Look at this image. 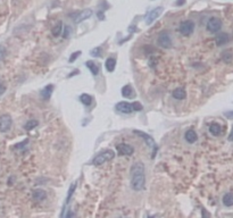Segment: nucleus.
Returning <instances> with one entry per match:
<instances>
[{
	"instance_id": "f257e3e1",
	"label": "nucleus",
	"mask_w": 233,
	"mask_h": 218,
	"mask_svg": "<svg viewBox=\"0 0 233 218\" xmlns=\"http://www.w3.org/2000/svg\"><path fill=\"white\" fill-rule=\"evenodd\" d=\"M132 173V180H131V186L135 191H141L144 188L146 176H144V167L142 163H135L131 168Z\"/></svg>"
},
{
	"instance_id": "f03ea898",
	"label": "nucleus",
	"mask_w": 233,
	"mask_h": 218,
	"mask_svg": "<svg viewBox=\"0 0 233 218\" xmlns=\"http://www.w3.org/2000/svg\"><path fill=\"white\" fill-rule=\"evenodd\" d=\"M114 157H115V152L113 150H105V151H103V152H100L99 154L96 156L95 159L92 160V164L96 165V166H99V165H103L106 161L112 160Z\"/></svg>"
},
{
	"instance_id": "7ed1b4c3",
	"label": "nucleus",
	"mask_w": 233,
	"mask_h": 218,
	"mask_svg": "<svg viewBox=\"0 0 233 218\" xmlns=\"http://www.w3.org/2000/svg\"><path fill=\"white\" fill-rule=\"evenodd\" d=\"M12 124H13V120H12V117L9 115L5 114V115L0 116V132H8L10 127H12Z\"/></svg>"
},
{
	"instance_id": "20e7f679",
	"label": "nucleus",
	"mask_w": 233,
	"mask_h": 218,
	"mask_svg": "<svg viewBox=\"0 0 233 218\" xmlns=\"http://www.w3.org/2000/svg\"><path fill=\"white\" fill-rule=\"evenodd\" d=\"M157 43L163 48H169L172 46L171 35H169V33L167 31H163V32L160 33L158 39H157Z\"/></svg>"
},
{
	"instance_id": "39448f33",
	"label": "nucleus",
	"mask_w": 233,
	"mask_h": 218,
	"mask_svg": "<svg viewBox=\"0 0 233 218\" xmlns=\"http://www.w3.org/2000/svg\"><path fill=\"white\" fill-rule=\"evenodd\" d=\"M222 27V21L217 17H212L207 23V30L212 33H216L218 32Z\"/></svg>"
},
{
	"instance_id": "423d86ee",
	"label": "nucleus",
	"mask_w": 233,
	"mask_h": 218,
	"mask_svg": "<svg viewBox=\"0 0 233 218\" xmlns=\"http://www.w3.org/2000/svg\"><path fill=\"white\" fill-rule=\"evenodd\" d=\"M194 30V23L192 21H184L180 25V32L183 35H190Z\"/></svg>"
},
{
	"instance_id": "0eeeda50",
	"label": "nucleus",
	"mask_w": 233,
	"mask_h": 218,
	"mask_svg": "<svg viewBox=\"0 0 233 218\" xmlns=\"http://www.w3.org/2000/svg\"><path fill=\"white\" fill-rule=\"evenodd\" d=\"M163 7H156L155 9H152L150 13H149V15H148V17H147V24L148 25H150L152 22H155L157 18L159 17L160 15H162V13H163Z\"/></svg>"
},
{
	"instance_id": "6e6552de",
	"label": "nucleus",
	"mask_w": 233,
	"mask_h": 218,
	"mask_svg": "<svg viewBox=\"0 0 233 218\" xmlns=\"http://www.w3.org/2000/svg\"><path fill=\"white\" fill-rule=\"evenodd\" d=\"M116 110L122 112V114H131L133 111V108H132V103L126 102V101H122V102H118L116 105Z\"/></svg>"
},
{
	"instance_id": "1a4fd4ad",
	"label": "nucleus",
	"mask_w": 233,
	"mask_h": 218,
	"mask_svg": "<svg viewBox=\"0 0 233 218\" xmlns=\"http://www.w3.org/2000/svg\"><path fill=\"white\" fill-rule=\"evenodd\" d=\"M116 149L121 156H124V154H125V156H131V154H133V148L129 144H124V143L118 144L116 145Z\"/></svg>"
},
{
	"instance_id": "9d476101",
	"label": "nucleus",
	"mask_w": 233,
	"mask_h": 218,
	"mask_svg": "<svg viewBox=\"0 0 233 218\" xmlns=\"http://www.w3.org/2000/svg\"><path fill=\"white\" fill-rule=\"evenodd\" d=\"M134 133H135V134H138V135H140L142 139H144L146 142H147V144L149 145L150 148H152V149L156 150V143H155V141H154V139H152L150 135H148L147 133L141 132V131H134Z\"/></svg>"
},
{
	"instance_id": "9b49d317",
	"label": "nucleus",
	"mask_w": 233,
	"mask_h": 218,
	"mask_svg": "<svg viewBox=\"0 0 233 218\" xmlns=\"http://www.w3.org/2000/svg\"><path fill=\"white\" fill-rule=\"evenodd\" d=\"M92 15V10L91 9H84V10H82L81 13H78V16L75 17V23L76 24H78V23H81V22L83 21H85L86 18H89Z\"/></svg>"
},
{
	"instance_id": "f8f14e48",
	"label": "nucleus",
	"mask_w": 233,
	"mask_h": 218,
	"mask_svg": "<svg viewBox=\"0 0 233 218\" xmlns=\"http://www.w3.org/2000/svg\"><path fill=\"white\" fill-rule=\"evenodd\" d=\"M122 95H123L124 98L131 99L135 97V93H134L133 89L131 88V85H125V86H123V89H122Z\"/></svg>"
},
{
	"instance_id": "ddd939ff",
	"label": "nucleus",
	"mask_w": 233,
	"mask_h": 218,
	"mask_svg": "<svg viewBox=\"0 0 233 218\" xmlns=\"http://www.w3.org/2000/svg\"><path fill=\"white\" fill-rule=\"evenodd\" d=\"M229 40H230V36L228 33H221V34L217 35L215 39L217 46H223V44L229 42Z\"/></svg>"
},
{
	"instance_id": "4468645a",
	"label": "nucleus",
	"mask_w": 233,
	"mask_h": 218,
	"mask_svg": "<svg viewBox=\"0 0 233 218\" xmlns=\"http://www.w3.org/2000/svg\"><path fill=\"white\" fill-rule=\"evenodd\" d=\"M52 91H54V85H52V84H49V85H47L41 91V97H42L44 100H49L52 94Z\"/></svg>"
},
{
	"instance_id": "2eb2a0df",
	"label": "nucleus",
	"mask_w": 233,
	"mask_h": 218,
	"mask_svg": "<svg viewBox=\"0 0 233 218\" xmlns=\"http://www.w3.org/2000/svg\"><path fill=\"white\" fill-rule=\"evenodd\" d=\"M197 139H198L197 133L194 132L193 130H189V131L186 132V140L189 142V143H194V142L197 141Z\"/></svg>"
},
{
	"instance_id": "dca6fc26",
	"label": "nucleus",
	"mask_w": 233,
	"mask_h": 218,
	"mask_svg": "<svg viewBox=\"0 0 233 218\" xmlns=\"http://www.w3.org/2000/svg\"><path fill=\"white\" fill-rule=\"evenodd\" d=\"M47 198V193L43 190H35L33 193V199L37 201H42Z\"/></svg>"
},
{
	"instance_id": "f3484780",
	"label": "nucleus",
	"mask_w": 233,
	"mask_h": 218,
	"mask_svg": "<svg viewBox=\"0 0 233 218\" xmlns=\"http://www.w3.org/2000/svg\"><path fill=\"white\" fill-rule=\"evenodd\" d=\"M105 67L107 69L108 72H114V69L116 67V60L114 59V58H108L106 60V63H105Z\"/></svg>"
},
{
	"instance_id": "a211bd4d",
	"label": "nucleus",
	"mask_w": 233,
	"mask_h": 218,
	"mask_svg": "<svg viewBox=\"0 0 233 218\" xmlns=\"http://www.w3.org/2000/svg\"><path fill=\"white\" fill-rule=\"evenodd\" d=\"M85 66L90 69L91 73H92L93 75H98V73H99V66L97 64H95L93 61H86Z\"/></svg>"
},
{
	"instance_id": "6ab92c4d",
	"label": "nucleus",
	"mask_w": 233,
	"mask_h": 218,
	"mask_svg": "<svg viewBox=\"0 0 233 218\" xmlns=\"http://www.w3.org/2000/svg\"><path fill=\"white\" fill-rule=\"evenodd\" d=\"M173 97L177 99V100H182V99L186 98V91L181 89V88H177V89L173 91Z\"/></svg>"
},
{
	"instance_id": "aec40b11",
	"label": "nucleus",
	"mask_w": 233,
	"mask_h": 218,
	"mask_svg": "<svg viewBox=\"0 0 233 218\" xmlns=\"http://www.w3.org/2000/svg\"><path fill=\"white\" fill-rule=\"evenodd\" d=\"M209 132L212 133L213 135L217 137V135H220L221 132H222V127H221V125L216 124V123H213V124L209 126Z\"/></svg>"
},
{
	"instance_id": "412c9836",
	"label": "nucleus",
	"mask_w": 233,
	"mask_h": 218,
	"mask_svg": "<svg viewBox=\"0 0 233 218\" xmlns=\"http://www.w3.org/2000/svg\"><path fill=\"white\" fill-rule=\"evenodd\" d=\"M223 203H224V206H226V207H231V206H233V193L232 192L226 193L224 197H223Z\"/></svg>"
},
{
	"instance_id": "4be33fe9",
	"label": "nucleus",
	"mask_w": 233,
	"mask_h": 218,
	"mask_svg": "<svg viewBox=\"0 0 233 218\" xmlns=\"http://www.w3.org/2000/svg\"><path fill=\"white\" fill-rule=\"evenodd\" d=\"M80 101H81L83 105H85V106H90L91 103H92V97L86 93H83L81 94V97H80Z\"/></svg>"
},
{
	"instance_id": "5701e85b",
	"label": "nucleus",
	"mask_w": 233,
	"mask_h": 218,
	"mask_svg": "<svg viewBox=\"0 0 233 218\" xmlns=\"http://www.w3.org/2000/svg\"><path fill=\"white\" fill-rule=\"evenodd\" d=\"M61 30H63V23H61V22H58L56 25L52 27V35L58 36V35L61 33Z\"/></svg>"
},
{
	"instance_id": "b1692460",
	"label": "nucleus",
	"mask_w": 233,
	"mask_h": 218,
	"mask_svg": "<svg viewBox=\"0 0 233 218\" xmlns=\"http://www.w3.org/2000/svg\"><path fill=\"white\" fill-rule=\"evenodd\" d=\"M37 125H38V120L31 119V120H29V122H27V123L25 124V130L30 131V130H32V128H34Z\"/></svg>"
},
{
	"instance_id": "393cba45",
	"label": "nucleus",
	"mask_w": 233,
	"mask_h": 218,
	"mask_svg": "<svg viewBox=\"0 0 233 218\" xmlns=\"http://www.w3.org/2000/svg\"><path fill=\"white\" fill-rule=\"evenodd\" d=\"M75 188H76V183H73V184H72V186H71V188H69V190H68V194H67V198H66V203H68V202H69V199H71V197L73 196Z\"/></svg>"
},
{
	"instance_id": "a878e982",
	"label": "nucleus",
	"mask_w": 233,
	"mask_h": 218,
	"mask_svg": "<svg viewBox=\"0 0 233 218\" xmlns=\"http://www.w3.org/2000/svg\"><path fill=\"white\" fill-rule=\"evenodd\" d=\"M232 59V52L231 51H225L223 54V60H224L225 63H230Z\"/></svg>"
},
{
	"instance_id": "bb28decb",
	"label": "nucleus",
	"mask_w": 233,
	"mask_h": 218,
	"mask_svg": "<svg viewBox=\"0 0 233 218\" xmlns=\"http://www.w3.org/2000/svg\"><path fill=\"white\" fill-rule=\"evenodd\" d=\"M132 108H133V110H135V111H141L143 109L142 105H141L140 102H138V101H135V102L132 103Z\"/></svg>"
},
{
	"instance_id": "cd10ccee",
	"label": "nucleus",
	"mask_w": 233,
	"mask_h": 218,
	"mask_svg": "<svg viewBox=\"0 0 233 218\" xmlns=\"http://www.w3.org/2000/svg\"><path fill=\"white\" fill-rule=\"evenodd\" d=\"M101 48H95L92 51H91V55L93 56V57H98V56H101Z\"/></svg>"
},
{
	"instance_id": "c85d7f7f",
	"label": "nucleus",
	"mask_w": 233,
	"mask_h": 218,
	"mask_svg": "<svg viewBox=\"0 0 233 218\" xmlns=\"http://www.w3.org/2000/svg\"><path fill=\"white\" fill-rule=\"evenodd\" d=\"M69 33H71V29H69V26H65L64 27V33H63V38L67 39L69 36Z\"/></svg>"
},
{
	"instance_id": "c756f323",
	"label": "nucleus",
	"mask_w": 233,
	"mask_h": 218,
	"mask_svg": "<svg viewBox=\"0 0 233 218\" xmlns=\"http://www.w3.org/2000/svg\"><path fill=\"white\" fill-rule=\"evenodd\" d=\"M80 55H81V51H76V52H74L73 55H72V57L69 58V63H73L74 60L76 59V58H78V56H80Z\"/></svg>"
},
{
	"instance_id": "7c9ffc66",
	"label": "nucleus",
	"mask_w": 233,
	"mask_h": 218,
	"mask_svg": "<svg viewBox=\"0 0 233 218\" xmlns=\"http://www.w3.org/2000/svg\"><path fill=\"white\" fill-rule=\"evenodd\" d=\"M5 54H6V49H5V47L0 46V60L5 57Z\"/></svg>"
},
{
	"instance_id": "2f4dec72",
	"label": "nucleus",
	"mask_w": 233,
	"mask_h": 218,
	"mask_svg": "<svg viewBox=\"0 0 233 218\" xmlns=\"http://www.w3.org/2000/svg\"><path fill=\"white\" fill-rule=\"evenodd\" d=\"M224 116H225V117H228L229 119H233V110H231V111H225V112H224Z\"/></svg>"
},
{
	"instance_id": "473e14b6",
	"label": "nucleus",
	"mask_w": 233,
	"mask_h": 218,
	"mask_svg": "<svg viewBox=\"0 0 233 218\" xmlns=\"http://www.w3.org/2000/svg\"><path fill=\"white\" fill-rule=\"evenodd\" d=\"M5 91H6V86H5L4 84H2L1 82H0V95L4 93Z\"/></svg>"
},
{
	"instance_id": "72a5a7b5",
	"label": "nucleus",
	"mask_w": 233,
	"mask_h": 218,
	"mask_svg": "<svg viewBox=\"0 0 233 218\" xmlns=\"http://www.w3.org/2000/svg\"><path fill=\"white\" fill-rule=\"evenodd\" d=\"M184 4H186V0H177L175 2V6H183Z\"/></svg>"
},
{
	"instance_id": "f704fd0d",
	"label": "nucleus",
	"mask_w": 233,
	"mask_h": 218,
	"mask_svg": "<svg viewBox=\"0 0 233 218\" xmlns=\"http://www.w3.org/2000/svg\"><path fill=\"white\" fill-rule=\"evenodd\" d=\"M228 139H229V141H231V142L233 141V127H232V130H231V133H230V135Z\"/></svg>"
}]
</instances>
